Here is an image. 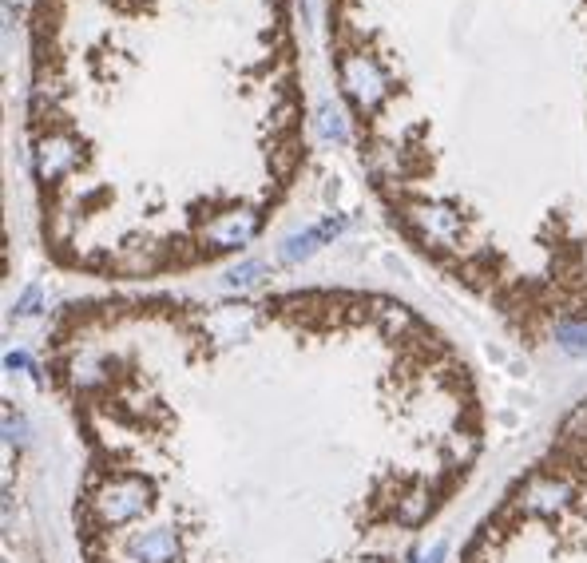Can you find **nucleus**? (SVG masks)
Segmentation results:
<instances>
[{
	"label": "nucleus",
	"mask_w": 587,
	"mask_h": 563,
	"mask_svg": "<svg viewBox=\"0 0 587 563\" xmlns=\"http://www.w3.org/2000/svg\"><path fill=\"white\" fill-rule=\"evenodd\" d=\"M365 290L302 405L334 290H310L286 429L274 425L278 302H68L48 334V377L84 441L76 536L84 563H413L417 536L461 496L484 445L465 357L397 298Z\"/></svg>",
	"instance_id": "obj_1"
},
{
	"label": "nucleus",
	"mask_w": 587,
	"mask_h": 563,
	"mask_svg": "<svg viewBox=\"0 0 587 563\" xmlns=\"http://www.w3.org/2000/svg\"><path fill=\"white\" fill-rule=\"evenodd\" d=\"M290 4H32L28 155L60 266L187 274L266 230L306 155Z\"/></svg>",
	"instance_id": "obj_2"
}]
</instances>
